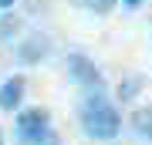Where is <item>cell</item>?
<instances>
[{
	"label": "cell",
	"instance_id": "obj_1",
	"mask_svg": "<svg viewBox=\"0 0 152 145\" xmlns=\"http://www.w3.org/2000/svg\"><path fill=\"white\" fill-rule=\"evenodd\" d=\"M78 122H81V132L95 142H112L122 132V115L112 105V98L105 95V88L102 91H88V98L78 108Z\"/></svg>",
	"mask_w": 152,
	"mask_h": 145
},
{
	"label": "cell",
	"instance_id": "obj_2",
	"mask_svg": "<svg viewBox=\"0 0 152 145\" xmlns=\"http://www.w3.org/2000/svg\"><path fill=\"white\" fill-rule=\"evenodd\" d=\"M64 64H68V74H71V81H75V85H81L85 91H102V88H105L102 71L95 68V61L88 58V54H81V51H71Z\"/></svg>",
	"mask_w": 152,
	"mask_h": 145
},
{
	"label": "cell",
	"instance_id": "obj_3",
	"mask_svg": "<svg viewBox=\"0 0 152 145\" xmlns=\"http://www.w3.org/2000/svg\"><path fill=\"white\" fill-rule=\"evenodd\" d=\"M51 128V111L41 105H31L24 111H17V138L27 142V138H37Z\"/></svg>",
	"mask_w": 152,
	"mask_h": 145
},
{
	"label": "cell",
	"instance_id": "obj_4",
	"mask_svg": "<svg viewBox=\"0 0 152 145\" xmlns=\"http://www.w3.org/2000/svg\"><path fill=\"white\" fill-rule=\"evenodd\" d=\"M24 91H27L24 74L7 78L4 85H0V108H4V111H17V108H20V101H24Z\"/></svg>",
	"mask_w": 152,
	"mask_h": 145
},
{
	"label": "cell",
	"instance_id": "obj_5",
	"mask_svg": "<svg viewBox=\"0 0 152 145\" xmlns=\"http://www.w3.org/2000/svg\"><path fill=\"white\" fill-rule=\"evenodd\" d=\"M132 132L139 135V138L152 142V105H142L132 111Z\"/></svg>",
	"mask_w": 152,
	"mask_h": 145
},
{
	"label": "cell",
	"instance_id": "obj_6",
	"mask_svg": "<svg viewBox=\"0 0 152 145\" xmlns=\"http://www.w3.org/2000/svg\"><path fill=\"white\" fill-rule=\"evenodd\" d=\"M142 88H145V78H139V74H129L118 85V101H132V98H135Z\"/></svg>",
	"mask_w": 152,
	"mask_h": 145
},
{
	"label": "cell",
	"instance_id": "obj_7",
	"mask_svg": "<svg viewBox=\"0 0 152 145\" xmlns=\"http://www.w3.org/2000/svg\"><path fill=\"white\" fill-rule=\"evenodd\" d=\"M20 145H61V138H58V132H54V128H48L44 135H37V138H27V142H20Z\"/></svg>",
	"mask_w": 152,
	"mask_h": 145
},
{
	"label": "cell",
	"instance_id": "obj_8",
	"mask_svg": "<svg viewBox=\"0 0 152 145\" xmlns=\"http://www.w3.org/2000/svg\"><path fill=\"white\" fill-rule=\"evenodd\" d=\"M81 4H85V7H91V10H98V14H105V10L112 7V0H81Z\"/></svg>",
	"mask_w": 152,
	"mask_h": 145
},
{
	"label": "cell",
	"instance_id": "obj_9",
	"mask_svg": "<svg viewBox=\"0 0 152 145\" xmlns=\"http://www.w3.org/2000/svg\"><path fill=\"white\" fill-rule=\"evenodd\" d=\"M142 4H145V0H122V7H125V10H139Z\"/></svg>",
	"mask_w": 152,
	"mask_h": 145
},
{
	"label": "cell",
	"instance_id": "obj_10",
	"mask_svg": "<svg viewBox=\"0 0 152 145\" xmlns=\"http://www.w3.org/2000/svg\"><path fill=\"white\" fill-rule=\"evenodd\" d=\"M14 4H17V0H0V10H10Z\"/></svg>",
	"mask_w": 152,
	"mask_h": 145
},
{
	"label": "cell",
	"instance_id": "obj_11",
	"mask_svg": "<svg viewBox=\"0 0 152 145\" xmlns=\"http://www.w3.org/2000/svg\"><path fill=\"white\" fill-rule=\"evenodd\" d=\"M0 145H4V132H0Z\"/></svg>",
	"mask_w": 152,
	"mask_h": 145
}]
</instances>
